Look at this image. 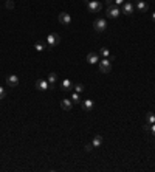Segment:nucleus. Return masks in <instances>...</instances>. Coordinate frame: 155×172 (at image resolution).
Masks as SVG:
<instances>
[{"label": "nucleus", "instance_id": "16", "mask_svg": "<svg viewBox=\"0 0 155 172\" xmlns=\"http://www.w3.org/2000/svg\"><path fill=\"white\" fill-rule=\"evenodd\" d=\"M101 143H102V136H101V135H96V136L93 138V147H99Z\"/></svg>", "mask_w": 155, "mask_h": 172}, {"label": "nucleus", "instance_id": "21", "mask_svg": "<svg viewBox=\"0 0 155 172\" xmlns=\"http://www.w3.org/2000/svg\"><path fill=\"white\" fill-rule=\"evenodd\" d=\"M34 48H36V51H43V43L36 42V43H34Z\"/></svg>", "mask_w": 155, "mask_h": 172}, {"label": "nucleus", "instance_id": "29", "mask_svg": "<svg viewBox=\"0 0 155 172\" xmlns=\"http://www.w3.org/2000/svg\"><path fill=\"white\" fill-rule=\"evenodd\" d=\"M152 20L155 22V13H152Z\"/></svg>", "mask_w": 155, "mask_h": 172}, {"label": "nucleus", "instance_id": "23", "mask_svg": "<svg viewBox=\"0 0 155 172\" xmlns=\"http://www.w3.org/2000/svg\"><path fill=\"white\" fill-rule=\"evenodd\" d=\"M5 90H3V87H0V99H3V98H5Z\"/></svg>", "mask_w": 155, "mask_h": 172}, {"label": "nucleus", "instance_id": "27", "mask_svg": "<svg viewBox=\"0 0 155 172\" xmlns=\"http://www.w3.org/2000/svg\"><path fill=\"white\" fill-rule=\"evenodd\" d=\"M106 5H107V6H112V5H115V3H113V0H106Z\"/></svg>", "mask_w": 155, "mask_h": 172}, {"label": "nucleus", "instance_id": "11", "mask_svg": "<svg viewBox=\"0 0 155 172\" xmlns=\"http://www.w3.org/2000/svg\"><path fill=\"white\" fill-rule=\"evenodd\" d=\"M6 84H8L9 87H17V85H19V78H17L16 75H9V76L6 78Z\"/></svg>", "mask_w": 155, "mask_h": 172}, {"label": "nucleus", "instance_id": "22", "mask_svg": "<svg viewBox=\"0 0 155 172\" xmlns=\"http://www.w3.org/2000/svg\"><path fill=\"white\" fill-rule=\"evenodd\" d=\"M5 6L8 8V9H14V2H13V0H6V3H5Z\"/></svg>", "mask_w": 155, "mask_h": 172}, {"label": "nucleus", "instance_id": "12", "mask_svg": "<svg viewBox=\"0 0 155 172\" xmlns=\"http://www.w3.org/2000/svg\"><path fill=\"white\" fill-rule=\"evenodd\" d=\"M61 107H62V110L70 112V110L73 109V101H71V99H62V101H61Z\"/></svg>", "mask_w": 155, "mask_h": 172}, {"label": "nucleus", "instance_id": "19", "mask_svg": "<svg viewBox=\"0 0 155 172\" xmlns=\"http://www.w3.org/2000/svg\"><path fill=\"white\" fill-rule=\"evenodd\" d=\"M73 88H74L76 93H82V92H84V85H82V84H74Z\"/></svg>", "mask_w": 155, "mask_h": 172}, {"label": "nucleus", "instance_id": "9", "mask_svg": "<svg viewBox=\"0 0 155 172\" xmlns=\"http://www.w3.org/2000/svg\"><path fill=\"white\" fill-rule=\"evenodd\" d=\"M81 106H82L84 112H92L93 107H95V103H93L92 99H84V101L81 103Z\"/></svg>", "mask_w": 155, "mask_h": 172}, {"label": "nucleus", "instance_id": "3", "mask_svg": "<svg viewBox=\"0 0 155 172\" xmlns=\"http://www.w3.org/2000/svg\"><path fill=\"white\" fill-rule=\"evenodd\" d=\"M59 42H61V37H59L58 33H51V34L47 36V47L50 48V50H51L53 47H56Z\"/></svg>", "mask_w": 155, "mask_h": 172}, {"label": "nucleus", "instance_id": "5", "mask_svg": "<svg viewBox=\"0 0 155 172\" xmlns=\"http://www.w3.org/2000/svg\"><path fill=\"white\" fill-rule=\"evenodd\" d=\"M107 17H110V19H118L119 17V14H121V11L115 6V5H112V6H107Z\"/></svg>", "mask_w": 155, "mask_h": 172}, {"label": "nucleus", "instance_id": "26", "mask_svg": "<svg viewBox=\"0 0 155 172\" xmlns=\"http://www.w3.org/2000/svg\"><path fill=\"white\" fill-rule=\"evenodd\" d=\"M150 132H152V135L155 136V122H153V124H150Z\"/></svg>", "mask_w": 155, "mask_h": 172}, {"label": "nucleus", "instance_id": "18", "mask_svg": "<svg viewBox=\"0 0 155 172\" xmlns=\"http://www.w3.org/2000/svg\"><path fill=\"white\" fill-rule=\"evenodd\" d=\"M146 122H149V124H153V122H155V115L152 112H149L146 115Z\"/></svg>", "mask_w": 155, "mask_h": 172}, {"label": "nucleus", "instance_id": "10", "mask_svg": "<svg viewBox=\"0 0 155 172\" xmlns=\"http://www.w3.org/2000/svg\"><path fill=\"white\" fill-rule=\"evenodd\" d=\"M135 6H137V9H138L140 13H146V11L149 9V5L144 2V0H137V5H135Z\"/></svg>", "mask_w": 155, "mask_h": 172}, {"label": "nucleus", "instance_id": "14", "mask_svg": "<svg viewBox=\"0 0 155 172\" xmlns=\"http://www.w3.org/2000/svg\"><path fill=\"white\" fill-rule=\"evenodd\" d=\"M73 85H74V84H73L70 79H64L62 84H61V88H62L64 92H70V90L73 88Z\"/></svg>", "mask_w": 155, "mask_h": 172}, {"label": "nucleus", "instance_id": "24", "mask_svg": "<svg viewBox=\"0 0 155 172\" xmlns=\"http://www.w3.org/2000/svg\"><path fill=\"white\" fill-rule=\"evenodd\" d=\"M143 129H144L146 132H150V124H149V122H146V124L143 126Z\"/></svg>", "mask_w": 155, "mask_h": 172}, {"label": "nucleus", "instance_id": "4", "mask_svg": "<svg viewBox=\"0 0 155 172\" xmlns=\"http://www.w3.org/2000/svg\"><path fill=\"white\" fill-rule=\"evenodd\" d=\"M99 64V70L102 71V73H110V70H112V62H110V59H102V61H99L98 62Z\"/></svg>", "mask_w": 155, "mask_h": 172}, {"label": "nucleus", "instance_id": "13", "mask_svg": "<svg viewBox=\"0 0 155 172\" xmlns=\"http://www.w3.org/2000/svg\"><path fill=\"white\" fill-rule=\"evenodd\" d=\"M87 62L89 64H98L99 62V56H98V53H89L87 54Z\"/></svg>", "mask_w": 155, "mask_h": 172}, {"label": "nucleus", "instance_id": "2", "mask_svg": "<svg viewBox=\"0 0 155 172\" xmlns=\"http://www.w3.org/2000/svg\"><path fill=\"white\" fill-rule=\"evenodd\" d=\"M93 28H95V31H96V33H102V31H106V30H107V22H106V19H102V17L96 19V20L93 22Z\"/></svg>", "mask_w": 155, "mask_h": 172}, {"label": "nucleus", "instance_id": "15", "mask_svg": "<svg viewBox=\"0 0 155 172\" xmlns=\"http://www.w3.org/2000/svg\"><path fill=\"white\" fill-rule=\"evenodd\" d=\"M47 81H48V84H50V85H55V84L58 82V75H56V73H50Z\"/></svg>", "mask_w": 155, "mask_h": 172}, {"label": "nucleus", "instance_id": "25", "mask_svg": "<svg viewBox=\"0 0 155 172\" xmlns=\"http://www.w3.org/2000/svg\"><path fill=\"white\" fill-rule=\"evenodd\" d=\"M92 149H93V144H85V151L87 152H90Z\"/></svg>", "mask_w": 155, "mask_h": 172}, {"label": "nucleus", "instance_id": "28", "mask_svg": "<svg viewBox=\"0 0 155 172\" xmlns=\"http://www.w3.org/2000/svg\"><path fill=\"white\" fill-rule=\"evenodd\" d=\"M126 0H115V5H123Z\"/></svg>", "mask_w": 155, "mask_h": 172}, {"label": "nucleus", "instance_id": "8", "mask_svg": "<svg viewBox=\"0 0 155 172\" xmlns=\"http://www.w3.org/2000/svg\"><path fill=\"white\" fill-rule=\"evenodd\" d=\"M59 22L62 23V25H70L71 23V16L68 13H61L59 14Z\"/></svg>", "mask_w": 155, "mask_h": 172}, {"label": "nucleus", "instance_id": "1", "mask_svg": "<svg viewBox=\"0 0 155 172\" xmlns=\"http://www.w3.org/2000/svg\"><path fill=\"white\" fill-rule=\"evenodd\" d=\"M85 5H87V9L90 13H98L102 9V3L101 2H96V0H84Z\"/></svg>", "mask_w": 155, "mask_h": 172}, {"label": "nucleus", "instance_id": "20", "mask_svg": "<svg viewBox=\"0 0 155 172\" xmlns=\"http://www.w3.org/2000/svg\"><path fill=\"white\" fill-rule=\"evenodd\" d=\"M101 54L104 56V58H107V59H109V58H110V51H109V48H106V47H104V48H101Z\"/></svg>", "mask_w": 155, "mask_h": 172}, {"label": "nucleus", "instance_id": "6", "mask_svg": "<svg viewBox=\"0 0 155 172\" xmlns=\"http://www.w3.org/2000/svg\"><path fill=\"white\" fill-rule=\"evenodd\" d=\"M134 9H135V6H134V3L130 2V0H127V2L123 3V13L124 14L130 16V14H134Z\"/></svg>", "mask_w": 155, "mask_h": 172}, {"label": "nucleus", "instance_id": "17", "mask_svg": "<svg viewBox=\"0 0 155 172\" xmlns=\"http://www.w3.org/2000/svg\"><path fill=\"white\" fill-rule=\"evenodd\" d=\"M70 99H71L74 104H79V103H81V96H79V93H76V92H74V93L71 95V98H70Z\"/></svg>", "mask_w": 155, "mask_h": 172}, {"label": "nucleus", "instance_id": "7", "mask_svg": "<svg viewBox=\"0 0 155 172\" xmlns=\"http://www.w3.org/2000/svg\"><path fill=\"white\" fill-rule=\"evenodd\" d=\"M51 85L48 84V81H45V79H37L36 81V88L37 90H42V92H45V90H48Z\"/></svg>", "mask_w": 155, "mask_h": 172}]
</instances>
